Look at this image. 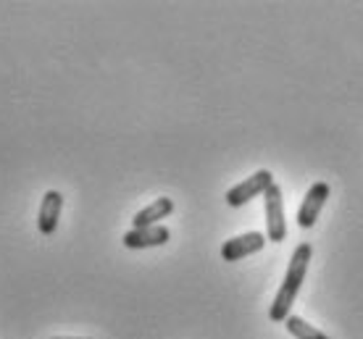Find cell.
I'll list each match as a JSON object with an SVG mask.
<instances>
[{
	"label": "cell",
	"mask_w": 363,
	"mask_h": 339,
	"mask_svg": "<svg viewBox=\"0 0 363 339\" xmlns=\"http://www.w3.org/2000/svg\"><path fill=\"white\" fill-rule=\"evenodd\" d=\"M61 211H64V195L58 190H48L43 202H40V216H37V229L40 234L50 237L58 226V219H61Z\"/></svg>",
	"instance_id": "52a82bcc"
},
{
	"label": "cell",
	"mask_w": 363,
	"mask_h": 339,
	"mask_svg": "<svg viewBox=\"0 0 363 339\" xmlns=\"http://www.w3.org/2000/svg\"><path fill=\"white\" fill-rule=\"evenodd\" d=\"M174 211V200L172 197H158L155 202H150L147 208L137 213L135 219H132V229H143V226H155L161 219L166 216H172Z\"/></svg>",
	"instance_id": "ba28073f"
},
{
	"label": "cell",
	"mask_w": 363,
	"mask_h": 339,
	"mask_svg": "<svg viewBox=\"0 0 363 339\" xmlns=\"http://www.w3.org/2000/svg\"><path fill=\"white\" fill-rule=\"evenodd\" d=\"M311 258H313V248H311L308 242L298 245L295 253H292L287 274H284V282H281L279 292H277V297H274V303H272V311H269V318H272L274 323L287 321L292 305H295V297H298L300 287L306 282V271H308Z\"/></svg>",
	"instance_id": "6da1fadb"
},
{
	"label": "cell",
	"mask_w": 363,
	"mask_h": 339,
	"mask_svg": "<svg viewBox=\"0 0 363 339\" xmlns=\"http://www.w3.org/2000/svg\"><path fill=\"white\" fill-rule=\"evenodd\" d=\"M266 242H269L266 234H261V231H247V234H240L235 239H227L221 245V258L227 263H235V260H242V258L253 255V253H261Z\"/></svg>",
	"instance_id": "277c9868"
},
{
	"label": "cell",
	"mask_w": 363,
	"mask_h": 339,
	"mask_svg": "<svg viewBox=\"0 0 363 339\" xmlns=\"http://www.w3.org/2000/svg\"><path fill=\"white\" fill-rule=\"evenodd\" d=\"M327 197H329V184L327 182H316L308 193H306V197H303V202H300V208H298V226L300 229H311V226L316 224V219L321 216V208H324Z\"/></svg>",
	"instance_id": "5b68a950"
},
{
	"label": "cell",
	"mask_w": 363,
	"mask_h": 339,
	"mask_svg": "<svg viewBox=\"0 0 363 339\" xmlns=\"http://www.w3.org/2000/svg\"><path fill=\"white\" fill-rule=\"evenodd\" d=\"M172 237V231L166 229L164 224L155 226H143V229H129L124 234V248L129 250H145V248H161Z\"/></svg>",
	"instance_id": "8992f818"
},
{
	"label": "cell",
	"mask_w": 363,
	"mask_h": 339,
	"mask_svg": "<svg viewBox=\"0 0 363 339\" xmlns=\"http://www.w3.org/2000/svg\"><path fill=\"white\" fill-rule=\"evenodd\" d=\"M53 339H79V337H53Z\"/></svg>",
	"instance_id": "30bf717a"
},
{
	"label": "cell",
	"mask_w": 363,
	"mask_h": 339,
	"mask_svg": "<svg viewBox=\"0 0 363 339\" xmlns=\"http://www.w3.org/2000/svg\"><path fill=\"white\" fill-rule=\"evenodd\" d=\"M284 326H287V331H290L292 337L298 339H329L327 334L321 329H316L313 323H308L306 318H300V316H287V321H284Z\"/></svg>",
	"instance_id": "9c48e42d"
},
{
	"label": "cell",
	"mask_w": 363,
	"mask_h": 339,
	"mask_svg": "<svg viewBox=\"0 0 363 339\" xmlns=\"http://www.w3.org/2000/svg\"><path fill=\"white\" fill-rule=\"evenodd\" d=\"M266 202V239L269 242H281L287 237V221H284V202H281L279 184L274 182L264 193Z\"/></svg>",
	"instance_id": "7a4b0ae2"
},
{
	"label": "cell",
	"mask_w": 363,
	"mask_h": 339,
	"mask_svg": "<svg viewBox=\"0 0 363 339\" xmlns=\"http://www.w3.org/2000/svg\"><path fill=\"white\" fill-rule=\"evenodd\" d=\"M272 184H274L272 171L261 168V171H255L250 179H245V182H240L237 187H232V190L227 193V202L232 205V208H240V205L250 202L253 197H258V195H264Z\"/></svg>",
	"instance_id": "3957f363"
}]
</instances>
